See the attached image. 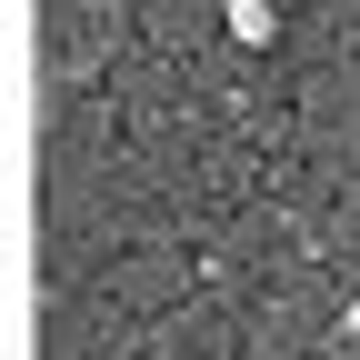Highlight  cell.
<instances>
[]
</instances>
